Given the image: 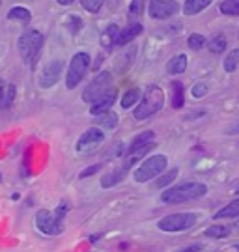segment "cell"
Segmentation results:
<instances>
[{
    "label": "cell",
    "mask_w": 239,
    "mask_h": 252,
    "mask_svg": "<svg viewBox=\"0 0 239 252\" xmlns=\"http://www.w3.org/2000/svg\"><path fill=\"white\" fill-rule=\"evenodd\" d=\"M207 187L204 183H198V181H185V183H179L174 185L170 189H165V192L161 194V202L163 204H169V206H177V204H183L189 200H196L205 196Z\"/></svg>",
    "instance_id": "1"
},
{
    "label": "cell",
    "mask_w": 239,
    "mask_h": 252,
    "mask_svg": "<svg viewBox=\"0 0 239 252\" xmlns=\"http://www.w3.org/2000/svg\"><path fill=\"white\" fill-rule=\"evenodd\" d=\"M43 34L39 32V30H34V28H30V30H25L17 39V49H19V54H21V58H23V62L30 65V67H34L35 62H37V58H39V54H41V49H43Z\"/></svg>",
    "instance_id": "2"
},
{
    "label": "cell",
    "mask_w": 239,
    "mask_h": 252,
    "mask_svg": "<svg viewBox=\"0 0 239 252\" xmlns=\"http://www.w3.org/2000/svg\"><path fill=\"white\" fill-rule=\"evenodd\" d=\"M165 105V92L161 90L157 84H151L146 88L144 95H142L140 103L135 107L133 116L137 120H148L153 114H157Z\"/></svg>",
    "instance_id": "3"
},
{
    "label": "cell",
    "mask_w": 239,
    "mask_h": 252,
    "mask_svg": "<svg viewBox=\"0 0 239 252\" xmlns=\"http://www.w3.org/2000/svg\"><path fill=\"white\" fill-rule=\"evenodd\" d=\"M167 162H169V159L165 155H151L148 159H144L140 166L133 172V180L137 183H146V181L157 178L165 172Z\"/></svg>",
    "instance_id": "4"
},
{
    "label": "cell",
    "mask_w": 239,
    "mask_h": 252,
    "mask_svg": "<svg viewBox=\"0 0 239 252\" xmlns=\"http://www.w3.org/2000/svg\"><path fill=\"white\" fill-rule=\"evenodd\" d=\"M198 220L195 213H172V215L163 217L157 228L161 232H169V234H176V232H185L189 228H193Z\"/></svg>",
    "instance_id": "5"
},
{
    "label": "cell",
    "mask_w": 239,
    "mask_h": 252,
    "mask_svg": "<svg viewBox=\"0 0 239 252\" xmlns=\"http://www.w3.org/2000/svg\"><path fill=\"white\" fill-rule=\"evenodd\" d=\"M90 67V54L88 53H77L69 62L68 73H66V86L68 90H73L79 86V82L84 79V75Z\"/></svg>",
    "instance_id": "6"
},
{
    "label": "cell",
    "mask_w": 239,
    "mask_h": 252,
    "mask_svg": "<svg viewBox=\"0 0 239 252\" xmlns=\"http://www.w3.org/2000/svg\"><path fill=\"white\" fill-rule=\"evenodd\" d=\"M112 88V75L108 71H101L98 77H94L92 82L82 92V99L86 103H96L99 97H103L106 92Z\"/></svg>",
    "instance_id": "7"
},
{
    "label": "cell",
    "mask_w": 239,
    "mask_h": 252,
    "mask_svg": "<svg viewBox=\"0 0 239 252\" xmlns=\"http://www.w3.org/2000/svg\"><path fill=\"white\" fill-rule=\"evenodd\" d=\"M62 217L56 215V211L51 213L47 209H39L35 213V226L37 230L45 235H58L64 232V224H62Z\"/></svg>",
    "instance_id": "8"
},
{
    "label": "cell",
    "mask_w": 239,
    "mask_h": 252,
    "mask_svg": "<svg viewBox=\"0 0 239 252\" xmlns=\"http://www.w3.org/2000/svg\"><path fill=\"white\" fill-rule=\"evenodd\" d=\"M179 11V4L176 0H150V17L169 19Z\"/></svg>",
    "instance_id": "9"
},
{
    "label": "cell",
    "mask_w": 239,
    "mask_h": 252,
    "mask_svg": "<svg viewBox=\"0 0 239 252\" xmlns=\"http://www.w3.org/2000/svg\"><path fill=\"white\" fill-rule=\"evenodd\" d=\"M103 140H105L103 129H99V127H90L88 131H84L82 136L79 138V142H77V152H90V150H96Z\"/></svg>",
    "instance_id": "10"
},
{
    "label": "cell",
    "mask_w": 239,
    "mask_h": 252,
    "mask_svg": "<svg viewBox=\"0 0 239 252\" xmlns=\"http://www.w3.org/2000/svg\"><path fill=\"white\" fill-rule=\"evenodd\" d=\"M62 69H64L62 60H53V62H49L43 67V71H41L39 86H41V88H51V86H54V84L58 82V79H60Z\"/></svg>",
    "instance_id": "11"
},
{
    "label": "cell",
    "mask_w": 239,
    "mask_h": 252,
    "mask_svg": "<svg viewBox=\"0 0 239 252\" xmlns=\"http://www.w3.org/2000/svg\"><path fill=\"white\" fill-rule=\"evenodd\" d=\"M116 97H118V90H116V88H110L103 97H99L96 103L90 105V114H92V116H101V114L108 112L110 107L114 105Z\"/></svg>",
    "instance_id": "12"
},
{
    "label": "cell",
    "mask_w": 239,
    "mask_h": 252,
    "mask_svg": "<svg viewBox=\"0 0 239 252\" xmlns=\"http://www.w3.org/2000/svg\"><path fill=\"white\" fill-rule=\"evenodd\" d=\"M142 34V25L140 23H131L129 27H125L120 30V34L116 37V45L118 47H124L127 43H131L135 37L140 36Z\"/></svg>",
    "instance_id": "13"
},
{
    "label": "cell",
    "mask_w": 239,
    "mask_h": 252,
    "mask_svg": "<svg viewBox=\"0 0 239 252\" xmlns=\"http://www.w3.org/2000/svg\"><path fill=\"white\" fill-rule=\"evenodd\" d=\"M185 103V95H183V84L179 81L170 82V105L172 108H181Z\"/></svg>",
    "instance_id": "14"
},
{
    "label": "cell",
    "mask_w": 239,
    "mask_h": 252,
    "mask_svg": "<svg viewBox=\"0 0 239 252\" xmlns=\"http://www.w3.org/2000/svg\"><path fill=\"white\" fill-rule=\"evenodd\" d=\"M13 99H15V86L8 84L6 81H0V108L11 107Z\"/></svg>",
    "instance_id": "15"
},
{
    "label": "cell",
    "mask_w": 239,
    "mask_h": 252,
    "mask_svg": "<svg viewBox=\"0 0 239 252\" xmlns=\"http://www.w3.org/2000/svg\"><path fill=\"white\" fill-rule=\"evenodd\" d=\"M118 34H120V28H118V25H108V27L105 28V32L101 34V47L105 49V51H110L112 47L116 45V37H118Z\"/></svg>",
    "instance_id": "16"
},
{
    "label": "cell",
    "mask_w": 239,
    "mask_h": 252,
    "mask_svg": "<svg viewBox=\"0 0 239 252\" xmlns=\"http://www.w3.org/2000/svg\"><path fill=\"white\" fill-rule=\"evenodd\" d=\"M125 174H127V170H125L124 166H120V168H116V170L108 172V174H105V176L101 178V187H103V189L114 187L116 183H120V181L124 180Z\"/></svg>",
    "instance_id": "17"
},
{
    "label": "cell",
    "mask_w": 239,
    "mask_h": 252,
    "mask_svg": "<svg viewBox=\"0 0 239 252\" xmlns=\"http://www.w3.org/2000/svg\"><path fill=\"white\" fill-rule=\"evenodd\" d=\"M187 69V56L185 54H177L174 58H170V62L167 63V71L170 75H181Z\"/></svg>",
    "instance_id": "18"
},
{
    "label": "cell",
    "mask_w": 239,
    "mask_h": 252,
    "mask_svg": "<svg viewBox=\"0 0 239 252\" xmlns=\"http://www.w3.org/2000/svg\"><path fill=\"white\" fill-rule=\"evenodd\" d=\"M239 217V198L232 200L228 206H224L222 209H219L215 213V219L221 220V219H238Z\"/></svg>",
    "instance_id": "19"
},
{
    "label": "cell",
    "mask_w": 239,
    "mask_h": 252,
    "mask_svg": "<svg viewBox=\"0 0 239 252\" xmlns=\"http://www.w3.org/2000/svg\"><path fill=\"white\" fill-rule=\"evenodd\" d=\"M153 138H155V133H153V131H144V133H140V135H137L133 138L131 146L127 148V153L135 152V150H138V148H144V146H148V144H151V142H153Z\"/></svg>",
    "instance_id": "20"
},
{
    "label": "cell",
    "mask_w": 239,
    "mask_h": 252,
    "mask_svg": "<svg viewBox=\"0 0 239 252\" xmlns=\"http://www.w3.org/2000/svg\"><path fill=\"white\" fill-rule=\"evenodd\" d=\"M211 2L213 0H185L183 11H185V15H196V13H200L202 9L207 8Z\"/></svg>",
    "instance_id": "21"
},
{
    "label": "cell",
    "mask_w": 239,
    "mask_h": 252,
    "mask_svg": "<svg viewBox=\"0 0 239 252\" xmlns=\"http://www.w3.org/2000/svg\"><path fill=\"white\" fill-rule=\"evenodd\" d=\"M8 19H11V21H19V23H23V25L27 27L28 23H30V11H28L27 8L15 6V8H11L8 11Z\"/></svg>",
    "instance_id": "22"
},
{
    "label": "cell",
    "mask_w": 239,
    "mask_h": 252,
    "mask_svg": "<svg viewBox=\"0 0 239 252\" xmlns=\"http://www.w3.org/2000/svg\"><path fill=\"white\" fill-rule=\"evenodd\" d=\"M222 67L226 73H234L239 67V49H234L230 53L226 54L224 62H222Z\"/></svg>",
    "instance_id": "23"
},
{
    "label": "cell",
    "mask_w": 239,
    "mask_h": 252,
    "mask_svg": "<svg viewBox=\"0 0 239 252\" xmlns=\"http://www.w3.org/2000/svg\"><path fill=\"white\" fill-rule=\"evenodd\" d=\"M230 235V228L222 224H213L205 230V237H211V239H224Z\"/></svg>",
    "instance_id": "24"
},
{
    "label": "cell",
    "mask_w": 239,
    "mask_h": 252,
    "mask_svg": "<svg viewBox=\"0 0 239 252\" xmlns=\"http://www.w3.org/2000/svg\"><path fill=\"white\" fill-rule=\"evenodd\" d=\"M140 99V88H129V90L124 94V97H122V107L124 108H131L135 103H138Z\"/></svg>",
    "instance_id": "25"
},
{
    "label": "cell",
    "mask_w": 239,
    "mask_h": 252,
    "mask_svg": "<svg viewBox=\"0 0 239 252\" xmlns=\"http://www.w3.org/2000/svg\"><path fill=\"white\" fill-rule=\"evenodd\" d=\"M98 120V124L101 127H105V129H114L116 126H118V116H116L114 112H105V114H101V116L96 118Z\"/></svg>",
    "instance_id": "26"
},
{
    "label": "cell",
    "mask_w": 239,
    "mask_h": 252,
    "mask_svg": "<svg viewBox=\"0 0 239 252\" xmlns=\"http://www.w3.org/2000/svg\"><path fill=\"white\" fill-rule=\"evenodd\" d=\"M224 15H232V17H238L239 15V0H224L219 6Z\"/></svg>",
    "instance_id": "27"
},
{
    "label": "cell",
    "mask_w": 239,
    "mask_h": 252,
    "mask_svg": "<svg viewBox=\"0 0 239 252\" xmlns=\"http://www.w3.org/2000/svg\"><path fill=\"white\" fill-rule=\"evenodd\" d=\"M226 45H228V41H226V37L224 36H215L213 39H209V43H207V47H209V51H211L213 54L224 53Z\"/></svg>",
    "instance_id": "28"
},
{
    "label": "cell",
    "mask_w": 239,
    "mask_h": 252,
    "mask_svg": "<svg viewBox=\"0 0 239 252\" xmlns=\"http://www.w3.org/2000/svg\"><path fill=\"white\" fill-rule=\"evenodd\" d=\"M66 27L69 28V32L73 36H77L80 32V28H82V19L79 15H69V17L66 19Z\"/></svg>",
    "instance_id": "29"
},
{
    "label": "cell",
    "mask_w": 239,
    "mask_h": 252,
    "mask_svg": "<svg viewBox=\"0 0 239 252\" xmlns=\"http://www.w3.org/2000/svg\"><path fill=\"white\" fill-rule=\"evenodd\" d=\"M205 43L207 41H205V37L202 34H193V36H189V39H187V45H189L191 51H200Z\"/></svg>",
    "instance_id": "30"
},
{
    "label": "cell",
    "mask_w": 239,
    "mask_h": 252,
    "mask_svg": "<svg viewBox=\"0 0 239 252\" xmlns=\"http://www.w3.org/2000/svg\"><path fill=\"white\" fill-rule=\"evenodd\" d=\"M144 6H146V0H133L129 4V15L131 17H138L144 13Z\"/></svg>",
    "instance_id": "31"
},
{
    "label": "cell",
    "mask_w": 239,
    "mask_h": 252,
    "mask_svg": "<svg viewBox=\"0 0 239 252\" xmlns=\"http://www.w3.org/2000/svg\"><path fill=\"white\" fill-rule=\"evenodd\" d=\"M80 4L90 13H98L99 9L103 8V0H80Z\"/></svg>",
    "instance_id": "32"
},
{
    "label": "cell",
    "mask_w": 239,
    "mask_h": 252,
    "mask_svg": "<svg viewBox=\"0 0 239 252\" xmlns=\"http://www.w3.org/2000/svg\"><path fill=\"white\" fill-rule=\"evenodd\" d=\"M177 176V168H172L170 172H167V174H163V178H161L159 181H157V187L159 189H163V187H167L170 181H174Z\"/></svg>",
    "instance_id": "33"
},
{
    "label": "cell",
    "mask_w": 239,
    "mask_h": 252,
    "mask_svg": "<svg viewBox=\"0 0 239 252\" xmlns=\"http://www.w3.org/2000/svg\"><path fill=\"white\" fill-rule=\"evenodd\" d=\"M191 94H193V97H204L205 94H207V86H205L204 82H198V84L193 86Z\"/></svg>",
    "instance_id": "34"
},
{
    "label": "cell",
    "mask_w": 239,
    "mask_h": 252,
    "mask_svg": "<svg viewBox=\"0 0 239 252\" xmlns=\"http://www.w3.org/2000/svg\"><path fill=\"white\" fill-rule=\"evenodd\" d=\"M99 170H101V164H94V166H88V168H84V170L80 172L79 178H80V180H86L88 176H94V174H96V172H99Z\"/></svg>",
    "instance_id": "35"
},
{
    "label": "cell",
    "mask_w": 239,
    "mask_h": 252,
    "mask_svg": "<svg viewBox=\"0 0 239 252\" xmlns=\"http://www.w3.org/2000/svg\"><path fill=\"white\" fill-rule=\"evenodd\" d=\"M204 249L202 245H191V247H187V249H183V251H179V252H200Z\"/></svg>",
    "instance_id": "36"
},
{
    "label": "cell",
    "mask_w": 239,
    "mask_h": 252,
    "mask_svg": "<svg viewBox=\"0 0 239 252\" xmlns=\"http://www.w3.org/2000/svg\"><path fill=\"white\" fill-rule=\"evenodd\" d=\"M58 4H62V6H69V4H73L75 0H56Z\"/></svg>",
    "instance_id": "37"
},
{
    "label": "cell",
    "mask_w": 239,
    "mask_h": 252,
    "mask_svg": "<svg viewBox=\"0 0 239 252\" xmlns=\"http://www.w3.org/2000/svg\"><path fill=\"white\" fill-rule=\"evenodd\" d=\"M238 192H239V185H238Z\"/></svg>",
    "instance_id": "38"
}]
</instances>
